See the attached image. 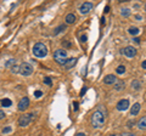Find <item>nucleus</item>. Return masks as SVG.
I'll return each instance as SVG.
<instances>
[{
  "label": "nucleus",
  "instance_id": "obj_35",
  "mask_svg": "<svg viewBox=\"0 0 146 136\" xmlns=\"http://www.w3.org/2000/svg\"><path fill=\"white\" fill-rule=\"evenodd\" d=\"M135 18H136V20H142V17H141L140 15H136V16H135Z\"/></svg>",
  "mask_w": 146,
  "mask_h": 136
},
{
  "label": "nucleus",
  "instance_id": "obj_36",
  "mask_svg": "<svg viewBox=\"0 0 146 136\" xmlns=\"http://www.w3.org/2000/svg\"><path fill=\"white\" fill-rule=\"evenodd\" d=\"M108 11H110V7H108V6H106V7H105V12H108Z\"/></svg>",
  "mask_w": 146,
  "mask_h": 136
},
{
  "label": "nucleus",
  "instance_id": "obj_1",
  "mask_svg": "<svg viewBox=\"0 0 146 136\" xmlns=\"http://www.w3.org/2000/svg\"><path fill=\"white\" fill-rule=\"evenodd\" d=\"M106 111L104 106H99L91 115V125L95 129H102L106 122Z\"/></svg>",
  "mask_w": 146,
  "mask_h": 136
},
{
  "label": "nucleus",
  "instance_id": "obj_14",
  "mask_svg": "<svg viewBox=\"0 0 146 136\" xmlns=\"http://www.w3.org/2000/svg\"><path fill=\"white\" fill-rule=\"evenodd\" d=\"M113 86H114V90H116V91H121V90H123L124 89L125 83H124L123 80H117V83H116Z\"/></svg>",
  "mask_w": 146,
  "mask_h": 136
},
{
  "label": "nucleus",
  "instance_id": "obj_11",
  "mask_svg": "<svg viewBox=\"0 0 146 136\" xmlns=\"http://www.w3.org/2000/svg\"><path fill=\"white\" fill-rule=\"evenodd\" d=\"M76 63H77V58H67L66 63L63 65V68H65L66 71H68V69H71L72 67H74Z\"/></svg>",
  "mask_w": 146,
  "mask_h": 136
},
{
  "label": "nucleus",
  "instance_id": "obj_25",
  "mask_svg": "<svg viewBox=\"0 0 146 136\" xmlns=\"http://www.w3.org/2000/svg\"><path fill=\"white\" fill-rule=\"evenodd\" d=\"M11 72L12 73H20V67L18 66H13L11 68Z\"/></svg>",
  "mask_w": 146,
  "mask_h": 136
},
{
  "label": "nucleus",
  "instance_id": "obj_31",
  "mask_svg": "<svg viewBox=\"0 0 146 136\" xmlns=\"http://www.w3.org/2000/svg\"><path fill=\"white\" fill-rule=\"evenodd\" d=\"M141 67H142V69H146V60L141 63Z\"/></svg>",
  "mask_w": 146,
  "mask_h": 136
},
{
  "label": "nucleus",
  "instance_id": "obj_27",
  "mask_svg": "<svg viewBox=\"0 0 146 136\" xmlns=\"http://www.w3.org/2000/svg\"><path fill=\"white\" fill-rule=\"evenodd\" d=\"M121 136H135L133 132H122Z\"/></svg>",
  "mask_w": 146,
  "mask_h": 136
},
{
  "label": "nucleus",
  "instance_id": "obj_28",
  "mask_svg": "<svg viewBox=\"0 0 146 136\" xmlns=\"http://www.w3.org/2000/svg\"><path fill=\"white\" fill-rule=\"evenodd\" d=\"M4 118H5V112L0 109V120H1V119H4Z\"/></svg>",
  "mask_w": 146,
  "mask_h": 136
},
{
  "label": "nucleus",
  "instance_id": "obj_39",
  "mask_svg": "<svg viewBox=\"0 0 146 136\" xmlns=\"http://www.w3.org/2000/svg\"><path fill=\"white\" fill-rule=\"evenodd\" d=\"M111 136H117V135H114V134H113V135H111Z\"/></svg>",
  "mask_w": 146,
  "mask_h": 136
},
{
  "label": "nucleus",
  "instance_id": "obj_12",
  "mask_svg": "<svg viewBox=\"0 0 146 136\" xmlns=\"http://www.w3.org/2000/svg\"><path fill=\"white\" fill-rule=\"evenodd\" d=\"M136 128H138L139 130H146V115L138 120V123H136Z\"/></svg>",
  "mask_w": 146,
  "mask_h": 136
},
{
  "label": "nucleus",
  "instance_id": "obj_3",
  "mask_svg": "<svg viewBox=\"0 0 146 136\" xmlns=\"http://www.w3.org/2000/svg\"><path fill=\"white\" fill-rule=\"evenodd\" d=\"M54 58L56 61V63L63 66L67 61V51L65 49H57L55 52H54Z\"/></svg>",
  "mask_w": 146,
  "mask_h": 136
},
{
  "label": "nucleus",
  "instance_id": "obj_18",
  "mask_svg": "<svg viewBox=\"0 0 146 136\" xmlns=\"http://www.w3.org/2000/svg\"><path fill=\"white\" fill-rule=\"evenodd\" d=\"M66 29V24H61V26H59L57 28H55V31H54V35H57L59 33H61L62 31H65Z\"/></svg>",
  "mask_w": 146,
  "mask_h": 136
},
{
  "label": "nucleus",
  "instance_id": "obj_8",
  "mask_svg": "<svg viewBox=\"0 0 146 136\" xmlns=\"http://www.w3.org/2000/svg\"><path fill=\"white\" fill-rule=\"evenodd\" d=\"M129 108V100H127V98H123V100H121L119 102L117 103V109L118 111H127V109Z\"/></svg>",
  "mask_w": 146,
  "mask_h": 136
},
{
  "label": "nucleus",
  "instance_id": "obj_33",
  "mask_svg": "<svg viewBox=\"0 0 146 136\" xmlns=\"http://www.w3.org/2000/svg\"><path fill=\"white\" fill-rule=\"evenodd\" d=\"M133 40H134V43H136V44H139V43H140V39H139V38H134Z\"/></svg>",
  "mask_w": 146,
  "mask_h": 136
},
{
  "label": "nucleus",
  "instance_id": "obj_30",
  "mask_svg": "<svg viewBox=\"0 0 146 136\" xmlns=\"http://www.w3.org/2000/svg\"><path fill=\"white\" fill-rule=\"evenodd\" d=\"M80 40H82L83 43H85V41H86V35H85V34H83V35L80 37Z\"/></svg>",
  "mask_w": 146,
  "mask_h": 136
},
{
  "label": "nucleus",
  "instance_id": "obj_5",
  "mask_svg": "<svg viewBox=\"0 0 146 136\" xmlns=\"http://www.w3.org/2000/svg\"><path fill=\"white\" fill-rule=\"evenodd\" d=\"M20 73L22 74L23 77H28L33 73V67L32 65H29L27 62H23L22 65L20 66Z\"/></svg>",
  "mask_w": 146,
  "mask_h": 136
},
{
  "label": "nucleus",
  "instance_id": "obj_32",
  "mask_svg": "<svg viewBox=\"0 0 146 136\" xmlns=\"http://www.w3.org/2000/svg\"><path fill=\"white\" fill-rule=\"evenodd\" d=\"M73 106H74V111H77V109H78V102H74Z\"/></svg>",
  "mask_w": 146,
  "mask_h": 136
},
{
  "label": "nucleus",
  "instance_id": "obj_34",
  "mask_svg": "<svg viewBox=\"0 0 146 136\" xmlns=\"http://www.w3.org/2000/svg\"><path fill=\"white\" fill-rule=\"evenodd\" d=\"M76 136H85V134H84V132H77Z\"/></svg>",
  "mask_w": 146,
  "mask_h": 136
},
{
  "label": "nucleus",
  "instance_id": "obj_15",
  "mask_svg": "<svg viewBox=\"0 0 146 136\" xmlns=\"http://www.w3.org/2000/svg\"><path fill=\"white\" fill-rule=\"evenodd\" d=\"M76 15H73V13H68L67 16H66V18H65V21H66V23L67 24H72V23H74L76 22Z\"/></svg>",
  "mask_w": 146,
  "mask_h": 136
},
{
  "label": "nucleus",
  "instance_id": "obj_20",
  "mask_svg": "<svg viewBox=\"0 0 146 136\" xmlns=\"http://www.w3.org/2000/svg\"><path fill=\"white\" fill-rule=\"evenodd\" d=\"M1 104H3V107H10L12 104V102L10 98H4V100L1 101Z\"/></svg>",
  "mask_w": 146,
  "mask_h": 136
},
{
  "label": "nucleus",
  "instance_id": "obj_4",
  "mask_svg": "<svg viewBox=\"0 0 146 136\" xmlns=\"http://www.w3.org/2000/svg\"><path fill=\"white\" fill-rule=\"evenodd\" d=\"M33 117H34L33 113H26V114L21 115L20 119H18V125L21 126V128L28 126L29 124H31V122L33 120Z\"/></svg>",
  "mask_w": 146,
  "mask_h": 136
},
{
  "label": "nucleus",
  "instance_id": "obj_17",
  "mask_svg": "<svg viewBox=\"0 0 146 136\" xmlns=\"http://www.w3.org/2000/svg\"><path fill=\"white\" fill-rule=\"evenodd\" d=\"M128 32H129V34H132V35H138V34L140 33V29L138 27H130L129 29H128Z\"/></svg>",
  "mask_w": 146,
  "mask_h": 136
},
{
  "label": "nucleus",
  "instance_id": "obj_29",
  "mask_svg": "<svg viewBox=\"0 0 146 136\" xmlns=\"http://www.w3.org/2000/svg\"><path fill=\"white\" fill-rule=\"evenodd\" d=\"M86 89H88L86 86H84L83 89H82V91H80V96H83V95H85V93H86Z\"/></svg>",
  "mask_w": 146,
  "mask_h": 136
},
{
  "label": "nucleus",
  "instance_id": "obj_16",
  "mask_svg": "<svg viewBox=\"0 0 146 136\" xmlns=\"http://www.w3.org/2000/svg\"><path fill=\"white\" fill-rule=\"evenodd\" d=\"M141 87V83L138 80V79H134L133 82H132V89H134V90H139Z\"/></svg>",
  "mask_w": 146,
  "mask_h": 136
},
{
  "label": "nucleus",
  "instance_id": "obj_37",
  "mask_svg": "<svg viewBox=\"0 0 146 136\" xmlns=\"http://www.w3.org/2000/svg\"><path fill=\"white\" fill-rule=\"evenodd\" d=\"M101 23H102V24H105V18H104V17L101 18Z\"/></svg>",
  "mask_w": 146,
  "mask_h": 136
},
{
  "label": "nucleus",
  "instance_id": "obj_19",
  "mask_svg": "<svg viewBox=\"0 0 146 136\" xmlns=\"http://www.w3.org/2000/svg\"><path fill=\"white\" fill-rule=\"evenodd\" d=\"M15 63H16V61L13 60V58H10V60H9V61H7V62L5 63V67H6V68H10V69H11L13 66H16Z\"/></svg>",
  "mask_w": 146,
  "mask_h": 136
},
{
  "label": "nucleus",
  "instance_id": "obj_24",
  "mask_svg": "<svg viewBox=\"0 0 146 136\" xmlns=\"http://www.w3.org/2000/svg\"><path fill=\"white\" fill-rule=\"evenodd\" d=\"M43 96V93L40 91V90H37V91H34V97H37V98H39Z\"/></svg>",
  "mask_w": 146,
  "mask_h": 136
},
{
  "label": "nucleus",
  "instance_id": "obj_13",
  "mask_svg": "<svg viewBox=\"0 0 146 136\" xmlns=\"http://www.w3.org/2000/svg\"><path fill=\"white\" fill-rule=\"evenodd\" d=\"M140 108H141V104L139 103V102L134 103L133 106H132V109H130V115H136L138 113H139Z\"/></svg>",
  "mask_w": 146,
  "mask_h": 136
},
{
  "label": "nucleus",
  "instance_id": "obj_7",
  "mask_svg": "<svg viewBox=\"0 0 146 136\" xmlns=\"http://www.w3.org/2000/svg\"><path fill=\"white\" fill-rule=\"evenodd\" d=\"M122 52H123L124 56H127L128 58H133L135 57V55H136V49L133 48V46H127V48H124L122 50Z\"/></svg>",
  "mask_w": 146,
  "mask_h": 136
},
{
  "label": "nucleus",
  "instance_id": "obj_26",
  "mask_svg": "<svg viewBox=\"0 0 146 136\" xmlns=\"http://www.w3.org/2000/svg\"><path fill=\"white\" fill-rule=\"evenodd\" d=\"M44 83L46 84V85H51V84H52V82H51L50 78H45V79H44Z\"/></svg>",
  "mask_w": 146,
  "mask_h": 136
},
{
  "label": "nucleus",
  "instance_id": "obj_21",
  "mask_svg": "<svg viewBox=\"0 0 146 136\" xmlns=\"http://www.w3.org/2000/svg\"><path fill=\"white\" fill-rule=\"evenodd\" d=\"M124 72H125V67H124V66H118L117 69H116V73H117V74H123Z\"/></svg>",
  "mask_w": 146,
  "mask_h": 136
},
{
  "label": "nucleus",
  "instance_id": "obj_23",
  "mask_svg": "<svg viewBox=\"0 0 146 136\" xmlns=\"http://www.w3.org/2000/svg\"><path fill=\"white\" fill-rule=\"evenodd\" d=\"M11 130H12L11 126H6V128L3 129V134H9V132H11Z\"/></svg>",
  "mask_w": 146,
  "mask_h": 136
},
{
  "label": "nucleus",
  "instance_id": "obj_2",
  "mask_svg": "<svg viewBox=\"0 0 146 136\" xmlns=\"http://www.w3.org/2000/svg\"><path fill=\"white\" fill-rule=\"evenodd\" d=\"M33 55L38 58H43L48 55V48L43 43H37L33 46Z\"/></svg>",
  "mask_w": 146,
  "mask_h": 136
},
{
  "label": "nucleus",
  "instance_id": "obj_6",
  "mask_svg": "<svg viewBox=\"0 0 146 136\" xmlns=\"http://www.w3.org/2000/svg\"><path fill=\"white\" fill-rule=\"evenodd\" d=\"M93 7H94V4L91 3V1H86V3H83L80 7H79V12L82 13V15H86V13H89L90 11L93 10Z\"/></svg>",
  "mask_w": 146,
  "mask_h": 136
},
{
  "label": "nucleus",
  "instance_id": "obj_9",
  "mask_svg": "<svg viewBox=\"0 0 146 136\" xmlns=\"http://www.w3.org/2000/svg\"><path fill=\"white\" fill-rule=\"evenodd\" d=\"M29 106V98L28 97H22L21 98V101L18 102V111H21V112H23L24 109H27Z\"/></svg>",
  "mask_w": 146,
  "mask_h": 136
},
{
  "label": "nucleus",
  "instance_id": "obj_22",
  "mask_svg": "<svg viewBox=\"0 0 146 136\" xmlns=\"http://www.w3.org/2000/svg\"><path fill=\"white\" fill-rule=\"evenodd\" d=\"M121 15L123 17H128L130 15V10L129 9H123V10L121 11Z\"/></svg>",
  "mask_w": 146,
  "mask_h": 136
},
{
  "label": "nucleus",
  "instance_id": "obj_38",
  "mask_svg": "<svg viewBox=\"0 0 146 136\" xmlns=\"http://www.w3.org/2000/svg\"><path fill=\"white\" fill-rule=\"evenodd\" d=\"M144 9H145V11H146V4H145V6H144Z\"/></svg>",
  "mask_w": 146,
  "mask_h": 136
},
{
  "label": "nucleus",
  "instance_id": "obj_10",
  "mask_svg": "<svg viewBox=\"0 0 146 136\" xmlns=\"http://www.w3.org/2000/svg\"><path fill=\"white\" fill-rule=\"evenodd\" d=\"M117 78L116 75H113V74H107L105 78H104V83L106 84V85H114L116 83H117Z\"/></svg>",
  "mask_w": 146,
  "mask_h": 136
}]
</instances>
